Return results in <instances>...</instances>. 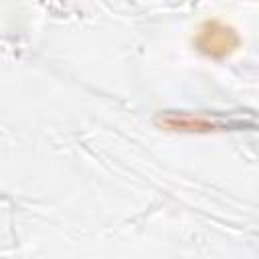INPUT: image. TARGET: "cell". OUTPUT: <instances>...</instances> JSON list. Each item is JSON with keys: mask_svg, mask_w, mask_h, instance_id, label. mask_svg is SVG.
Returning a JSON list of instances; mask_svg holds the SVG:
<instances>
[{"mask_svg": "<svg viewBox=\"0 0 259 259\" xmlns=\"http://www.w3.org/2000/svg\"><path fill=\"white\" fill-rule=\"evenodd\" d=\"M237 42H239V38H237L235 30L221 20H206L196 36L198 49L210 57L229 55L237 47Z\"/></svg>", "mask_w": 259, "mask_h": 259, "instance_id": "obj_1", "label": "cell"}]
</instances>
